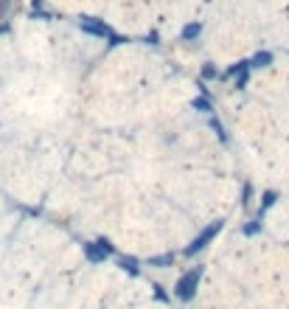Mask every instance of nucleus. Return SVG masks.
Masks as SVG:
<instances>
[{
	"label": "nucleus",
	"instance_id": "f257e3e1",
	"mask_svg": "<svg viewBox=\"0 0 289 309\" xmlns=\"http://www.w3.org/2000/svg\"><path fill=\"white\" fill-rule=\"evenodd\" d=\"M200 278H202V267H194V270H188V273H183L180 281H177V287H174V295H177L180 301H191L194 292H197Z\"/></svg>",
	"mask_w": 289,
	"mask_h": 309
},
{
	"label": "nucleus",
	"instance_id": "f03ea898",
	"mask_svg": "<svg viewBox=\"0 0 289 309\" xmlns=\"http://www.w3.org/2000/svg\"><path fill=\"white\" fill-rule=\"evenodd\" d=\"M219 230H222V222H213L211 228H205L200 236H197V239H194L188 247H186V256H194V253H200L202 247H205V245H208V242H211L216 233H219Z\"/></svg>",
	"mask_w": 289,
	"mask_h": 309
},
{
	"label": "nucleus",
	"instance_id": "7ed1b4c3",
	"mask_svg": "<svg viewBox=\"0 0 289 309\" xmlns=\"http://www.w3.org/2000/svg\"><path fill=\"white\" fill-rule=\"evenodd\" d=\"M112 250V245L110 242H93V245H87V247H84V253H87V259L90 262H104V259H107V253Z\"/></svg>",
	"mask_w": 289,
	"mask_h": 309
},
{
	"label": "nucleus",
	"instance_id": "20e7f679",
	"mask_svg": "<svg viewBox=\"0 0 289 309\" xmlns=\"http://www.w3.org/2000/svg\"><path fill=\"white\" fill-rule=\"evenodd\" d=\"M174 262V256L168 253V256H157V259H149V264H155V267H166V264Z\"/></svg>",
	"mask_w": 289,
	"mask_h": 309
},
{
	"label": "nucleus",
	"instance_id": "39448f33",
	"mask_svg": "<svg viewBox=\"0 0 289 309\" xmlns=\"http://www.w3.org/2000/svg\"><path fill=\"white\" fill-rule=\"evenodd\" d=\"M121 267L129 270V273H138V262H135V259H121Z\"/></svg>",
	"mask_w": 289,
	"mask_h": 309
}]
</instances>
